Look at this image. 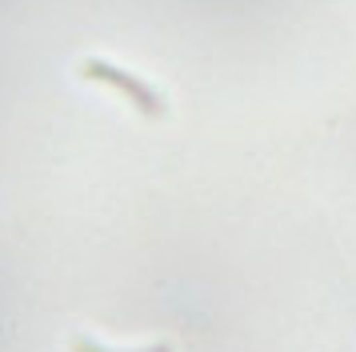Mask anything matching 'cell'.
<instances>
[{
    "label": "cell",
    "instance_id": "1",
    "mask_svg": "<svg viewBox=\"0 0 356 352\" xmlns=\"http://www.w3.org/2000/svg\"><path fill=\"white\" fill-rule=\"evenodd\" d=\"M81 77L100 80V84H113L116 93H124L145 116H164V112H168L164 96L156 93L152 84H145L140 77H132V72H124V68H116V64H108V61H100V56H88V61L81 64Z\"/></svg>",
    "mask_w": 356,
    "mask_h": 352
},
{
    "label": "cell",
    "instance_id": "2",
    "mask_svg": "<svg viewBox=\"0 0 356 352\" xmlns=\"http://www.w3.org/2000/svg\"><path fill=\"white\" fill-rule=\"evenodd\" d=\"M72 352H113V349H104V344H97V340L76 336V340H72ZM145 352H172V349H168V344H156V349H145Z\"/></svg>",
    "mask_w": 356,
    "mask_h": 352
}]
</instances>
